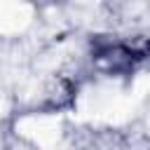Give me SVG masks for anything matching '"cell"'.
I'll return each instance as SVG.
<instances>
[{"label": "cell", "mask_w": 150, "mask_h": 150, "mask_svg": "<svg viewBox=\"0 0 150 150\" xmlns=\"http://www.w3.org/2000/svg\"><path fill=\"white\" fill-rule=\"evenodd\" d=\"M75 2H96V0H75Z\"/></svg>", "instance_id": "5"}, {"label": "cell", "mask_w": 150, "mask_h": 150, "mask_svg": "<svg viewBox=\"0 0 150 150\" xmlns=\"http://www.w3.org/2000/svg\"><path fill=\"white\" fill-rule=\"evenodd\" d=\"M148 94H150V75L148 73H141V75H136V80H134V84L129 89V96H131V101L136 105H141V101Z\"/></svg>", "instance_id": "4"}, {"label": "cell", "mask_w": 150, "mask_h": 150, "mask_svg": "<svg viewBox=\"0 0 150 150\" xmlns=\"http://www.w3.org/2000/svg\"><path fill=\"white\" fill-rule=\"evenodd\" d=\"M16 131L42 150H54L61 138V120L56 115H30L16 122Z\"/></svg>", "instance_id": "2"}, {"label": "cell", "mask_w": 150, "mask_h": 150, "mask_svg": "<svg viewBox=\"0 0 150 150\" xmlns=\"http://www.w3.org/2000/svg\"><path fill=\"white\" fill-rule=\"evenodd\" d=\"M33 21V7L23 0H0V33H23Z\"/></svg>", "instance_id": "3"}, {"label": "cell", "mask_w": 150, "mask_h": 150, "mask_svg": "<svg viewBox=\"0 0 150 150\" xmlns=\"http://www.w3.org/2000/svg\"><path fill=\"white\" fill-rule=\"evenodd\" d=\"M136 108L138 105L131 101L129 94H122L117 82H103V84L87 87L80 94L77 108H75V117L77 120H87V122H112V124H120V122L129 120Z\"/></svg>", "instance_id": "1"}]
</instances>
